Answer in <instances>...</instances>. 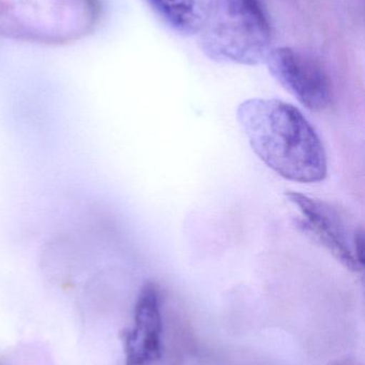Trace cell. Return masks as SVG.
<instances>
[{
	"label": "cell",
	"mask_w": 365,
	"mask_h": 365,
	"mask_svg": "<svg viewBox=\"0 0 365 365\" xmlns=\"http://www.w3.org/2000/svg\"><path fill=\"white\" fill-rule=\"evenodd\" d=\"M237 119L254 153L280 177L302 184L319 182L327 177L323 143L293 105L251 98L238 106Z\"/></svg>",
	"instance_id": "obj_1"
},
{
	"label": "cell",
	"mask_w": 365,
	"mask_h": 365,
	"mask_svg": "<svg viewBox=\"0 0 365 365\" xmlns=\"http://www.w3.org/2000/svg\"><path fill=\"white\" fill-rule=\"evenodd\" d=\"M199 34L214 61L256 66L271 51V30L259 0H211Z\"/></svg>",
	"instance_id": "obj_2"
},
{
	"label": "cell",
	"mask_w": 365,
	"mask_h": 365,
	"mask_svg": "<svg viewBox=\"0 0 365 365\" xmlns=\"http://www.w3.org/2000/svg\"><path fill=\"white\" fill-rule=\"evenodd\" d=\"M286 199L300 212L298 227L351 272H361L355 250L358 230H351L336 208L304 193L287 191Z\"/></svg>",
	"instance_id": "obj_3"
},
{
	"label": "cell",
	"mask_w": 365,
	"mask_h": 365,
	"mask_svg": "<svg viewBox=\"0 0 365 365\" xmlns=\"http://www.w3.org/2000/svg\"><path fill=\"white\" fill-rule=\"evenodd\" d=\"M266 63L272 76L306 108L323 111L331 105V81L316 60L291 47H279L271 49Z\"/></svg>",
	"instance_id": "obj_4"
},
{
	"label": "cell",
	"mask_w": 365,
	"mask_h": 365,
	"mask_svg": "<svg viewBox=\"0 0 365 365\" xmlns=\"http://www.w3.org/2000/svg\"><path fill=\"white\" fill-rule=\"evenodd\" d=\"M135 326L124 334L126 365H151L161 357L162 319L156 285L141 289L135 307Z\"/></svg>",
	"instance_id": "obj_5"
},
{
	"label": "cell",
	"mask_w": 365,
	"mask_h": 365,
	"mask_svg": "<svg viewBox=\"0 0 365 365\" xmlns=\"http://www.w3.org/2000/svg\"><path fill=\"white\" fill-rule=\"evenodd\" d=\"M159 16L184 36L199 34L211 0H147Z\"/></svg>",
	"instance_id": "obj_6"
}]
</instances>
